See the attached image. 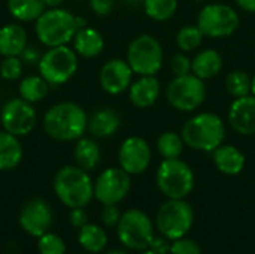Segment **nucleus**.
<instances>
[{"label":"nucleus","instance_id":"nucleus-1","mask_svg":"<svg viewBox=\"0 0 255 254\" xmlns=\"http://www.w3.org/2000/svg\"><path fill=\"white\" fill-rule=\"evenodd\" d=\"M88 127V115L75 102H60L52 105L43 115V129L55 141L70 142L84 136Z\"/></svg>","mask_w":255,"mask_h":254},{"label":"nucleus","instance_id":"nucleus-2","mask_svg":"<svg viewBox=\"0 0 255 254\" xmlns=\"http://www.w3.org/2000/svg\"><path fill=\"white\" fill-rule=\"evenodd\" d=\"M34 22L36 37L48 48L70 43L76 31L87 25L82 16H76L63 7L46 9Z\"/></svg>","mask_w":255,"mask_h":254},{"label":"nucleus","instance_id":"nucleus-3","mask_svg":"<svg viewBox=\"0 0 255 254\" xmlns=\"http://www.w3.org/2000/svg\"><path fill=\"white\" fill-rule=\"evenodd\" d=\"M226 124L223 118L214 112H199L185 121L181 135L187 147L214 153L226 139Z\"/></svg>","mask_w":255,"mask_h":254},{"label":"nucleus","instance_id":"nucleus-4","mask_svg":"<svg viewBox=\"0 0 255 254\" xmlns=\"http://www.w3.org/2000/svg\"><path fill=\"white\" fill-rule=\"evenodd\" d=\"M54 192L69 208H85L94 198V183L79 166H64L54 178Z\"/></svg>","mask_w":255,"mask_h":254},{"label":"nucleus","instance_id":"nucleus-5","mask_svg":"<svg viewBox=\"0 0 255 254\" xmlns=\"http://www.w3.org/2000/svg\"><path fill=\"white\" fill-rule=\"evenodd\" d=\"M194 181L193 169L179 157L163 159L155 174L158 190L169 199H185L193 192Z\"/></svg>","mask_w":255,"mask_h":254},{"label":"nucleus","instance_id":"nucleus-6","mask_svg":"<svg viewBox=\"0 0 255 254\" xmlns=\"http://www.w3.org/2000/svg\"><path fill=\"white\" fill-rule=\"evenodd\" d=\"M39 75L52 87L66 84L78 70V54L67 45L48 48L37 63Z\"/></svg>","mask_w":255,"mask_h":254},{"label":"nucleus","instance_id":"nucleus-7","mask_svg":"<svg viewBox=\"0 0 255 254\" xmlns=\"http://www.w3.org/2000/svg\"><path fill=\"white\" fill-rule=\"evenodd\" d=\"M126 60L139 76L157 75L163 67L164 51L157 37L145 33L130 42Z\"/></svg>","mask_w":255,"mask_h":254},{"label":"nucleus","instance_id":"nucleus-8","mask_svg":"<svg viewBox=\"0 0 255 254\" xmlns=\"http://www.w3.org/2000/svg\"><path fill=\"white\" fill-rule=\"evenodd\" d=\"M166 99L169 105L176 111L193 112L205 103V81L196 76L194 73L175 76L166 87Z\"/></svg>","mask_w":255,"mask_h":254},{"label":"nucleus","instance_id":"nucleus-9","mask_svg":"<svg viewBox=\"0 0 255 254\" xmlns=\"http://www.w3.org/2000/svg\"><path fill=\"white\" fill-rule=\"evenodd\" d=\"M194 222L193 207L184 199H169L164 202L155 219L158 232L170 241L184 238Z\"/></svg>","mask_w":255,"mask_h":254},{"label":"nucleus","instance_id":"nucleus-10","mask_svg":"<svg viewBox=\"0 0 255 254\" xmlns=\"http://www.w3.org/2000/svg\"><path fill=\"white\" fill-rule=\"evenodd\" d=\"M241 24V16L235 7L226 3H209L202 7L197 25L205 37L223 39L232 36Z\"/></svg>","mask_w":255,"mask_h":254},{"label":"nucleus","instance_id":"nucleus-11","mask_svg":"<svg viewBox=\"0 0 255 254\" xmlns=\"http://www.w3.org/2000/svg\"><path fill=\"white\" fill-rule=\"evenodd\" d=\"M118 238L130 250H146L154 238L151 219L140 210L126 211L118 223Z\"/></svg>","mask_w":255,"mask_h":254},{"label":"nucleus","instance_id":"nucleus-12","mask_svg":"<svg viewBox=\"0 0 255 254\" xmlns=\"http://www.w3.org/2000/svg\"><path fill=\"white\" fill-rule=\"evenodd\" d=\"M0 123L3 130L21 138L33 132L37 123V114L33 108V103L21 97H13L1 106Z\"/></svg>","mask_w":255,"mask_h":254},{"label":"nucleus","instance_id":"nucleus-13","mask_svg":"<svg viewBox=\"0 0 255 254\" xmlns=\"http://www.w3.org/2000/svg\"><path fill=\"white\" fill-rule=\"evenodd\" d=\"M130 174L121 168H108L94 183V198L103 205H117L130 193Z\"/></svg>","mask_w":255,"mask_h":254},{"label":"nucleus","instance_id":"nucleus-14","mask_svg":"<svg viewBox=\"0 0 255 254\" xmlns=\"http://www.w3.org/2000/svg\"><path fill=\"white\" fill-rule=\"evenodd\" d=\"M152 151L149 144L140 136H128L124 139L118 150L120 168L130 175L145 172L151 163Z\"/></svg>","mask_w":255,"mask_h":254},{"label":"nucleus","instance_id":"nucleus-15","mask_svg":"<svg viewBox=\"0 0 255 254\" xmlns=\"http://www.w3.org/2000/svg\"><path fill=\"white\" fill-rule=\"evenodd\" d=\"M133 75L134 72L131 70L127 60L111 58L102 66L99 73V82L103 91L117 96L130 88L133 82Z\"/></svg>","mask_w":255,"mask_h":254},{"label":"nucleus","instance_id":"nucleus-16","mask_svg":"<svg viewBox=\"0 0 255 254\" xmlns=\"http://www.w3.org/2000/svg\"><path fill=\"white\" fill-rule=\"evenodd\" d=\"M52 223V211L48 202L40 198H34L28 201L21 213H19V225L21 228L31 237L45 235Z\"/></svg>","mask_w":255,"mask_h":254},{"label":"nucleus","instance_id":"nucleus-17","mask_svg":"<svg viewBox=\"0 0 255 254\" xmlns=\"http://www.w3.org/2000/svg\"><path fill=\"white\" fill-rule=\"evenodd\" d=\"M229 124L242 136L255 135V96L235 99L229 108Z\"/></svg>","mask_w":255,"mask_h":254},{"label":"nucleus","instance_id":"nucleus-18","mask_svg":"<svg viewBox=\"0 0 255 254\" xmlns=\"http://www.w3.org/2000/svg\"><path fill=\"white\" fill-rule=\"evenodd\" d=\"M161 94V84L157 75L149 76H139L136 81L131 82L128 88V99L133 106L139 109L151 108L157 103Z\"/></svg>","mask_w":255,"mask_h":254},{"label":"nucleus","instance_id":"nucleus-19","mask_svg":"<svg viewBox=\"0 0 255 254\" xmlns=\"http://www.w3.org/2000/svg\"><path fill=\"white\" fill-rule=\"evenodd\" d=\"M121 126V118L118 112L112 108H100L88 117V127L87 130L94 138H111L114 136Z\"/></svg>","mask_w":255,"mask_h":254},{"label":"nucleus","instance_id":"nucleus-20","mask_svg":"<svg viewBox=\"0 0 255 254\" xmlns=\"http://www.w3.org/2000/svg\"><path fill=\"white\" fill-rule=\"evenodd\" d=\"M27 46V31L18 22L4 24L0 28V55L19 57Z\"/></svg>","mask_w":255,"mask_h":254},{"label":"nucleus","instance_id":"nucleus-21","mask_svg":"<svg viewBox=\"0 0 255 254\" xmlns=\"http://www.w3.org/2000/svg\"><path fill=\"white\" fill-rule=\"evenodd\" d=\"M105 48L103 34L93 27H82L76 31L73 37V49L78 55L84 58H94L102 54Z\"/></svg>","mask_w":255,"mask_h":254},{"label":"nucleus","instance_id":"nucleus-22","mask_svg":"<svg viewBox=\"0 0 255 254\" xmlns=\"http://www.w3.org/2000/svg\"><path fill=\"white\" fill-rule=\"evenodd\" d=\"M214 163L221 174L238 175L244 171L247 157L238 147L223 144L214 151Z\"/></svg>","mask_w":255,"mask_h":254},{"label":"nucleus","instance_id":"nucleus-23","mask_svg":"<svg viewBox=\"0 0 255 254\" xmlns=\"http://www.w3.org/2000/svg\"><path fill=\"white\" fill-rule=\"evenodd\" d=\"M224 66L223 55L217 49H202L191 58V73L200 79L215 78Z\"/></svg>","mask_w":255,"mask_h":254},{"label":"nucleus","instance_id":"nucleus-24","mask_svg":"<svg viewBox=\"0 0 255 254\" xmlns=\"http://www.w3.org/2000/svg\"><path fill=\"white\" fill-rule=\"evenodd\" d=\"M22 160V145L19 138L1 130L0 132V171H12Z\"/></svg>","mask_w":255,"mask_h":254},{"label":"nucleus","instance_id":"nucleus-25","mask_svg":"<svg viewBox=\"0 0 255 254\" xmlns=\"http://www.w3.org/2000/svg\"><path fill=\"white\" fill-rule=\"evenodd\" d=\"M73 157L76 166L88 171H94L102 160V150L93 138H81L73 148Z\"/></svg>","mask_w":255,"mask_h":254},{"label":"nucleus","instance_id":"nucleus-26","mask_svg":"<svg viewBox=\"0 0 255 254\" xmlns=\"http://www.w3.org/2000/svg\"><path fill=\"white\" fill-rule=\"evenodd\" d=\"M7 10L16 21L31 22L46 10V4L43 0H7Z\"/></svg>","mask_w":255,"mask_h":254},{"label":"nucleus","instance_id":"nucleus-27","mask_svg":"<svg viewBox=\"0 0 255 254\" xmlns=\"http://www.w3.org/2000/svg\"><path fill=\"white\" fill-rule=\"evenodd\" d=\"M49 91V84L40 76V75H30L21 79L18 85L19 97L30 102L37 103L45 99V96Z\"/></svg>","mask_w":255,"mask_h":254},{"label":"nucleus","instance_id":"nucleus-28","mask_svg":"<svg viewBox=\"0 0 255 254\" xmlns=\"http://www.w3.org/2000/svg\"><path fill=\"white\" fill-rule=\"evenodd\" d=\"M78 240H79V244L90 253H100L102 250H105L108 244L106 232L100 226L91 225V223H87L85 226L79 229Z\"/></svg>","mask_w":255,"mask_h":254},{"label":"nucleus","instance_id":"nucleus-29","mask_svg":"<svg viewBox=\"0 0 255 254\" xmlns=\"http://www.w3.org/2000/svg\"><path fill=\"white\" fill-rule=\"evenodd\" d=\"M185 142L181 133L173 130L163 132L157 139V151L163 159H178L184 151Z\"/></svg>","mask_w":255,"mask_h":254},{"label":"nucleus","instance_id":"nucleus-30","mask_svg":"<svg viewBox=\"0 0 255 254\" xmlns=\"http://www.w3.org/2000/svg\"><path fill=\"white\" fill-rule=\"evenodd\" d=\"M145 13L158 22L169 21L178 10V0H143Z\"/></svg>","mask_w":255,"mask_h":254},{"label":"nucleus","instance_id":"nucleus-31","mask_svg":"<svg viewBox=\"0 0 255 254\" xmlns=\"http://www.w3.org/2000/svg\"><path fill=\"white\" fill-rule=\"evenodd\" d=\"M203 37L205 34L197 24H188L179 28V31L176 33V45L182 52H190L202 45Z\"/></svg>","mask_w":255,"mask_h":254},{"label":"nucleus","instance_id":"nucleus-32","mask_svg":"<svg viewBox=\"0 0 255 254\" xmlns=\"http://www.w3.org/2000/svg\"><path fill=\"white\" fill-rule=\"evenodd\" d=\"M226 90L233 99L251 94V76L244 70H233L226 76Z\"/></svg>","mask_w":255,"mask_h":254},{"label":"nucleus","instance_id":"nucleus-33","mask_svg":"<svg viewBox=\"0 0 255 254\" xmlns=\"http://www.w3.org/2000/svg\"><path fill=\"white\" fill-rule=\"evenodd\" d=\"M40 254H64L66 253V244L64 241L57 237L55 234L46 232L45 235L39 237L37 243Z\"/></svg>","mask_w":255,"mask_h":254},{"label":"nucleus","instance_id":"nucleus-34","mask_svg":"<svg viewBox=\"0 0 255 254\" xmlns=\"http://www.w3.org/2000/svg\"><path fill=\"white\" fill-rule=\"evenodd\" d=\"M22 60L19 57H4L0 64V76L6 81H15L22 75Z\"/></svg>","mask_w":255,"mask_h":254},{"label":"nucleus","instance_id":"nucleus-35","mask_svg":"<svg viewBox=\"0 0 255 254\" xmlns=\"http://www.w3.org/2000/svg\"><path fill=\"white\" fill-rule=\"evenodd\" d=\"M170 69L175 76H184L191 73V58L185 52H178L172 57Z\"/></svg>","mask_w":255,"mask_h":254},{"label":"nucleus","instance_id":"nucleus-36","mask_svg":"<svg viewBox=\"0 0 255 254\" xmlns=\"http://www.w3.org/2000/svg\"><path fill=\"white\" fill-rule=\"evenodd\" d=\"M172 254H202L200 246L188 238H179L175 240L170 249Z\"/></svg>","mask_w":255,"mask_h":254},{"label":"nucleus","instance_id":"nucleus-37","mask_svg":"<svg viewBox=\"0 0 255 254\" xmlns=\"http://www.w3.org/2000/svg\"><path fill=\"white\" fill-rule=\"evenodd\" d=\"M120 219H121V213H120V210H118L117 205H105V207H103V211H102V222H103L105 226H108V228L118 226Z\"/></svg>","mask_w":255,"mask_h":254},{"label":"nucleus","instance_id":"nucleus-38","mask_svg":"<svg viewBox=\"0 0 255 254\" xmlns=\"http://www.w3.org/2000/svg\"><path fill=\"white\" fill-rule=\"evenodd\" d=\"M115 1L114 0H90L91 10L99 16H106L112 12Z\"/></svg>","mask_w":255,"mask_h":254},{"label":"nucleus","instance_id":"nucleus-39","mask_svg":"<svg viewBox=\"0 0 255 254\" xmlns=\"http://www.w3.org/2000/svg\"><path fill=\"white\" fill-rule=\"evenodd\" d=\"M169 241L170 240L166 238V237H163V235L161 237H154L148 249L158 254H167L170 252V249H172V244Z\"/></svg>","mask_w":255,"mask_h":254},{"label":"nucleus","instance_id":"nucleus-40","mask_svg":"<svg viewBox=\"0 0 255 254\" xmlns=\"http://www.w3.org/2000/svg\"><path fill=\"white\" fill-rule=\"evenodd\" d=\"M69 220H70V223L75 228L81 229L82 226H85L88 223V216L84 211V208H72L70 216H69Z\"/></svg>","mask_w":255,"mask_h":254},{"label":"nucleus","instance_id":"nucleus-41","mask_svg":"<svg viewBox=\"0 0 255 254\" xmlns=\"http://www.w3.org/2000/svg\"><path fill=\"white\" fill-rule=\"evenodd\" d=\"M40 57H42V54L39 52V49L34 48V46H30V45H27V46L24 48V51L21 52V55H19V58H21L22 63H25V64L39 63Z\"/></svg>","mask_w":255,"mask_h":254},{"label":"nucleus","instance_id":"nucleus-42","mask_svg":"<svg viewBox=\"0 0 255 254\" xmlns=\"http://www.w3.org/2000/svg\"><path fill=\"white\" fill-rule=\"evenodd\" d=\"M235 1L242 10L255 13V0H235Z\"/></svg>","mask_w":255,"mask_h":254},{"label":"nucleus","instance_id":"nucleus-43","mask_svg":"<svg viewBox=\"0 0 255 254\" xmlns=\"http://www.w3.org/2000/svg\"><path fill=\"white\" fill-rule=\"evenodd\" d=\"M43 1L46 7H60L64 3V0H43Z\"/></svg>","mask_w":255,"mask_h":254},{"label":"nucleus","instance_id":"nucleus-44","mask_svg":"<svg viewBox=\"0 0 255 254\" xmlns=\"http://www.w3.org/2000/svg\"><path fill=\"white\" fill-rule=\"evenodd\" d=\"M126 4H128V6H131V7H137V6H142V3H143V0H123Z\"/></svg>","mask_w":255,"mask_h":254},{"label":"nucleus","instance_id":"nucleus-45","mask_svg":"<svg viewBox=\"0 0 255 254\" xmlns=\"http://www.w3.org/2000/svg\"><path fill=\"white\" fill-rule=\"evenodd\" d=\"M251 94L255 96V75L251 78Z\"/></svg>","mask_w":255,"mask_h":254},{"label":"nucleus","instance_id":"nucleus-46","mask_svg":"<svg viewBox=\"0 0 255 254\" xmlns=\"http://www.w3.org/2000/svg\"><path fill=\"white\" fill-rule=\"evenodd\" d=\"M106 254H127L126 252H123V250H111V252H108Z\"/></svg>","mask_w":255,"mask_h":254},{"label":"nucleus","instance_id":"nucleus-47","mask_svg":"<svg viewBox=\"0 0 255 254\" xmlns=\"http://www.w3.org/2000/svg\"><path fill=\"white\" fill-rule=\"evenodd\" d=\"M142 254H158V253H155V252H152V250H149V249H146L145 252Z\"/></svg>","mask_w":255,"mask_h":254}]
</instances>
